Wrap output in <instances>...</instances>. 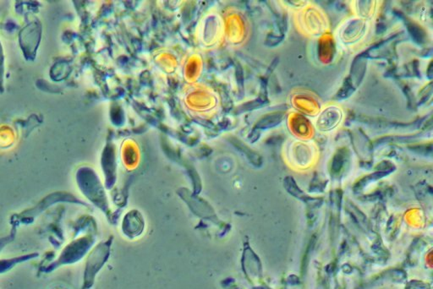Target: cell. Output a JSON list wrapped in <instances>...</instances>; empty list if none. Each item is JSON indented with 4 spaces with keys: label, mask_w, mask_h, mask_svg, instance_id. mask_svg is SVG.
Masks as SVG:
<instances>
[{
    "label": "cell",
    "mask_w": 433,
    "mask_h": 289,
    "mask_svg": "<svg viewBox=\"0 0 433 289\" xmlns=\"http://www.w3.org/2000/svg\"><path fill=\"white\" fill-rule=\"evenodd\" d=\"M184 102L193 113L206 117L216 113L220 99L210 88L193 85L186 90Z\"/></svg>",
    "instance_id": "obj_1"
},
{
    "label": "cell",
    "mask_w": 433,
    "mask_h": 289,
    "mask_svg": "<svg viewBox=\"0 0 433 289\" xmlns=\"http://www.w3.org/2000/svg\"><path fill=\"white\" fill-rule=\"evenodd\" d=\"M198 40L204 48H214L221 44L224 37V18L210 14L203 18L198 29Z\"/></svg>",
    "instance_id": "obj_2"
},
{
    "label": "cell",
    "mask_w": 433,
    "mask_h": 289,
    "mask_svg": "<svg viewBox=\"0 0 433 289\" xmlns=\"http://www.w3.org/2000/svg\"><path fill=\"white\" fill-rule=\"evenodd\" d=\"M238 15L231 14L226 15L224 22V35L233 44L241 41L242 38V22Z\"/></svg>",
    "instance_id": "obj_3"
},
{
    "label": "cell",
    "mask_w": 433,
    "mask_h": 289,
    "mask_svg": "<svg viewBox=\"0 0 433 289\" xmlns=\"http://www.w3.org/2000/svg\"><path fill=\"white\" fill-rule=\"evenodd\" d=\"M342 118V113L337 107H328L323 114H321L318 119L317 125L320 128L328 130L335 128Z\"/></svg>",
    "instance_id": "obj_4"
},
{
    "label": "cell",
    "mask_w": 433,
    "mask_h": 289,
    "mask_svg": "<svg viewBox=\"0 0 433 289\" xmlns=\"http://www.w3.org/2000/svg\"><path fill=\"white\" fill-rule=\"evenodd\" d=\"M202 68V59L198 55H193L188 59L185 67V78L189 83L197 80L201 75Z\"/></svg>",
    "instance_id": "obj_5"
},
{
    "label": "cell",
    "mask_w": 433,
    "mask_h": 289,
    "mask_svg": "<svg viewBox=\"0 0 433 289\" xmlns=\"http://www.w3.org/2000/svg\"><path fill=\"white\" fill-rule=\"evenodd\" d=\"M283 118H285V114L283 113L268 114L260 121V125L263 129L272 128V127L281 124Z\"/></svg>",
    "instance_id": "obj_6"
},
{
    "label": "cell",
    "mask_w": 433,
    "mask_h": 289,
    "mask_svg": "<svg viewBox=\"0 0 433 289\" xmlns=\"http://www.w3.org/2000/svg\"><path fill=\"white\" fill-rule=\"evenodd\" d=\"M409 25L412 26H408V30L409 33H411L412 37H414V40H415L417 42H419V44H421V42L424 41L423 37L424 33L423 30H421L418 26L413 24L412 22H409Z\"/></svg>",
    "instance_id": "obj_7"
}]
</instances>
